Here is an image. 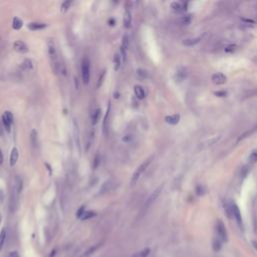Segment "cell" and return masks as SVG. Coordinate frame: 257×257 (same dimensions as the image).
<instances>
[{
  "instance_id": "1",
  "label": "cell",
  "mask_w": 257,
  "mask_h": 257,
  "mask_svg": "<svg viewBox=\"0 0 257 257\" xmlns=\"http://www.w3.org/2000/svg\"><path fill=\"white\" fill-rule=\"evenodd\" d=\"M22 190V180L19 177H16L14 180L12 187V194H11V209L15 210L18 206V197Z\"/></svg>"
},
{
  "instance_id": "2",
  "label": "cell",
  "mask_w": 257,
  "mask_h": 257,
  "mask_svg": "<svg viewBox=\"0 0 257 257\" xmlns=\"http://www.w3.org/2000/svg\"><path fill=\"white\" fill-rule=\"evenodd\" d=\"M150 163H151V159H148V160H146L145 162H144L143 164H141V166L138 167V169L136 170V172H135L134 175H133L132 180H131V186L133 187V186H135V185H136V183L138 182V180L142 176V174L146 171V169L148 168V166L150 165Z\"/></svg>"
},
{
  "instance_id": "3",
  "label": "cell",
  "mask_w": 257,
  "mask_h": 257,
  "mask_svg": "<svg viewBox=\"0 0 257 257\" xmlns=\"http://www.w3.org/2000/svg\"><path fill=\"white\" fill-rule=\"evenodd\" d=\"M82 76L84 84L89 83V76H91V62L88 57H84L82 62Z\"/></svg>"
},
{
  "instance_id": "4",
  "label": "cell",
  "mask_w": 257,
  "mask_h": 257,
  "mask_svg": "<svg viewBox=\"0 0 257 257\" xmlns=\"http://www.w3.org/2000/svg\"><path fill=\"white\" fill-rule=\"evenodd\" d=\"M216 230H217V236L218 239H220L221 241H227V232L226 228H225V225L223 224L222 221H218L217 225H216Z\"/></svg>"
},
{
  "instance_id": "5",
  "label": "cell",
  "mask_w": 257,
  "mask_h": 257,
  "mask_svg": "<svg viewBox=\"0 0 257 257\" xmlns=\"http://www.w3.org/2000/svg\"><path fill=\"white\" fill-rule=\"evenodd\" d=\"M162 189H163V186H160V187H158V188L156 189V190L152 193V195H151L150 198H149V199L147 200L145 206H144V211H147L149 208H150V206L153 204V203H154V202L157 200V198L159 197L160 193L162 192Z\"/></svg>"
},
{
  "instance_id": "6",
  "label": "cell",
  "mask_w": 257,
  "mask_h": 257,
  "mask_svg": "<svg viewBox=\"0 0 257 257\" xmlns=\"http://www.w3.org/2000/svg\"><path fill=\"white\" fill-rule=\"evenodd\" d=\"M47 47H48V55L50 56V59L52 60V64L58 61L57 59V55H56V49L55 45V41L53 39L48 38L47 39Z\"/></svg>"
},
{
  "instance_id": "7",
  "label": "cell",
  "mask_w": 257,
  "mask_h": 257,
  "mask_svg": "<svg viewBox=\"0 0 257 257\" xmlns=\"http://www.w3.org/2000/svg\"><path fill=\"white\" fill-rule=\"evenodd\" d=\"M13 48H14L15 51L19 52V53H26L29 50V48L25 44V42L21 41V40H17V41H15L14 44H13Z\"/></svg>"
},
{
  "instance_id": "8",
  "label": "cell",
  "mask_w": 257,
  "mask_h": 257,
  "mask_svg": "<svg viewBox=\"0 0 257 257\" xmlns=\"http://www.w3.org/2000/svg\"><path fill=\"white\" fill-rule=\"evenodd\" d=\"M231 207H232V216L235 218L236 222L238 223L239 226L241 227L242 226V216L240 213V210H239V208L235 204H232Z\"/></svg>"
},
{
  "instance_id": "9",
  "label": "cell",
  "mask_w": 257,
  "mask_h": 257,
  "mask_svg": "<svg viewBox=\"0 0 257 257\" xmlns=\"http://www.w3.org/2000/svg\"><path fill=\"white\" fill-rule=\"evenodd\" d=\"M212 80H213V83L216 84H223L226 83V76L223 74L218 73L212 75Z\"/></svg>"
},
{
  "instance_id": "10",
  "label": "cell",
  "mask_w": 257,
  "mask_h": 257,
  "mask_svg": "<svg viewBox=\"0 0 257 257\" xmlns=\"http://www.w3.org/2000/svg\"><path fill=\"white\" fill-rule=\"evenodd\" d=\"M132 25V14L129 9H126L124 15V26L126 28H130Z\"/></svg>"
},
{
  "instance_id": "11",
  "label": "cell",
  "mask_w": 257,
  "mask_h": 257,
  "mask_svg": "<svg viewBox=\"0 0 257 257\" xmlns=\"http://www.w3.org/2000/svg\"><path fill=\"white\" fill-rule=\"evenodd\" d=\"M18 157H19V154H18V150H17L16 148H13L12 150H11V153H10V162H9V164L11 167H13L15 164H16V162L17 160H18Z\"/></svg>"
},
{
  "instance_id": "12",
  "label": "cell",
  "mask_w": 257,
  "mask_h": 257,
  "mask_svg": "<svg viewBox=\"0 0 257 257\" xmlns=\"http://www.w3.org/2000/svg\"><path fill=\"white\" fill-rule=\"evenodd\" d=\"M101 246H102V244H97V245H93V246H92V247H89L87 251H84L82 255H80L79 257H91L92 255L94 254V252H96Z\"/></svg>"
},
{
  "instance_id": "13",
  "label": "cell",
  "mask_w": 257,
  "mask_h": 257,
  "mask_svg": "<svg viewBox=\"0 0 257 257\" xmlns=\"http://www.w3.org/2000/svg\"><path fill=\"white\" fill-rule=\"evenodd\" d=\"M101 109H94L93 112H92V114H91V120H92V124L94 126V125H97L98 124V120H100V117H101Z\"/></svg>"
},
{
  "instance_id": "14",
  "label": "cell",
  "mask_w": 257,
  "mask_h": 257,
  "mask_svg": "<svg viewBox=\"0 0 257 257\" xmlns=\"http://www.w3.org/2000/svg\"><path fill=\"white\" fill-rule=\"evenodd\" d=\"M30 144L33 148H37L38 146V135L35 130H32L30 133Z\"/></svg>"
},
{
  "instance_id": "15",
  "label": "cell",
  "mask_w": 257,
  "mask_h": 257,
  "mask_svg": "<svg viewBox=\"0 0 257 257\" xmlns=\"http://www.w3.org/2000/svg\"><path fill=\"white\" fill-rule=\"evenodd\" d=\"M28 28L30 30H41L43 28H45L46 27V24L45 23H40V22H31V23H29L28 25Z\"/></svg>"
},
{
  "instance_id": "16",
  "label": "cell",
  "mask_w": 257,
  "mask_h": 257,
  "mask_svg": "<svg viewBox=\"0 0 257 257\" xmlns=\"http://www.w3.org/2000/svg\"><path fill=\"white\" fill-rule=\"evenodd\" d=\"M134 89H135V94H136V97L139 100H143V98L146 97V93L141 85H135Z\"/></svg>"
},
{
  "instance_id": "17",
  "label": "cell",
  "mask_w": 257,
  "mask_h": 257,
  "mask_svg": "<svg viewBox=\"0 0 257 257\" xmlns=\"http://www.w3.org/2000/svg\"><path fill=\"white\" fill-rule=\"evenodd\" d=\"M165 121L170 125H177L180 121V116L179 115H173V116H168L166 117Z\"/></svg>"
},
{
  "instance_id": "18",
  "label": "cell",
  "mask_w": 257,
  "mask_h": 257,
  "mask_svg": "<svg viewBox=\"0 0 257 257\" xmlns=\"http://www.w3.org/2000/svg\"><path fill=\"white\" fill-rule=\"evenodd\" d=\"M6 235H7V232H6V229L3 228L1 230V232H0V252L3 249L4 245H5V241H6Z\"/></svg>"
},
{
  "instance_id": "19",
  "label": "cell",
  "mask_w": 257,
  "mask_h": 257,
  "mask_svg": "<svg viewBox=\"0 0 257 257\" xmlns=\"http://www.w3.org/2000/svg\"><path fill=\"white\" fill-rule=\"evenodd\" d=\"M150 248H145V249H143L139 252H136L135 254H133L131 257H148L149 254H150Z\"/></svg>"
},
{
  "instance_id": "20",
  "label": "cell",
  "mask_w": 257,
  "mask_h": 257,
  "mask_svg": "<svg viewBox=\"0 0 257 257\" xmlns=\"http://www.w3.org/2000/svg\"><path fill=\"white\" fill-rule=\"evenodd\" d=\"M22 20L19 19L18 17H14L13 18V21H12V27L13 29H15V30H18L22 27Z\"/></svg>"
},
{
  "instance_id": "21",
  "label": "cell",
  "mask_w": 257,
  "mask_h": 257,
  "mask_svg": "<svg viewBox=\"0 0 257 257\" xmlns=\"http://www.w3.org/2000/svg\"><path fill=\"white\" fill-rule=\"evenodd\" d=\"M199 40H200V38H198V37L197 38H188V39H185L183 43H184V45H186V46H193L199 42Z\"/></svg>"
},
{
  "instance_id": "22",
  "label": "cell",
  "mask_w": 257,
  "mask_h": 257,
  "mask_svg": "<svg viewBox=\"0 0 257 257\" xmlns=\"http://www.w3.org/2000/svg\"><path fill=\"white\" fill-rule=\"evenodd\" d=\"M96 216H97L96 212H93V211H85L80 219H82V220H88V219H92L93 217H96Z\"/></svg>"
},
{
  "instance_id": "23",
  "label": "cell",
  "mask_w": 257,
  "mask_h": 257,
  "mask_svg": "<svg viewBox=\"0 0 257 257\" xmlns=\"http://www.w3.org/2000/svg\"><path fill=\"white\" fill-rule=\"evenodd\" d=\"M114 69L117 71V70H119L120 69V65H121V56L120 55H116L115 57H114Z\"/></svg>"
},
{
  "instance_id": "24",
  "label": "cell",
  "mask_w": 257,
  "mask_h": 257,
  "mask_svg": "<svg viewBox=\"0 0 257 257\" xmlns=\"http://www.w3.org/2000/svg\"><path fill=\"white\" fill-rule=\"evenodd\" d=\"M2 123H3V126H4V129H5L8 133H10V131H11V125H12V124H10L4 116H2Z\"/></svg>"
},
{
  "instance_id": "25",
  "label": "cell",
  "mask_w": 257,
  "mask_h": 257,
  "mask_svg": "<svg viewBox=\"0 0 257 257\" xmlns=\"http://www.w3.org/2000/svg\"><path fill=\"white\" fill-rule=\"evenodd\" d=\"M105 76H106V69H103V70L102 71V73H101L100 76H98V83H97V87H98V88H101V87H102V83H103V79H105Z\"/></svg>"
},
{
  "instance_id": "26",
  "label": "cell",
  "mask_w": 257,
  "mask_h": 257,
  "mask_svg": "<svg viewBox=\"0 0 257 257\" xmlns=\"http://www.w3.org/2000/svg\"><path fill=\"white\" fill-rule=\"evenodd\" d=\"M221 242L222 241H221L220 239H218V238L215 239V240L213 241V250L214 251L217 252L221 249Z\"/></svg>"
},
{
  "instance_id": "27",
  "label": "cell",
  "mask_w": 257,
  "mask_h": 257,
  "mask_svg": "<svg viewBox=\"0 0 257 257\" xmlns=\"http://www.w3.org/2000/svg\"><path fill=\"white\" fill-rule=\"evenodd\" d=\"M71 1H69V0H67V1H64V3H62V5H61V11L62 12H66L67 10H69V8L70 7V5H71Z\"/></svg>"
},
{
  "instance_id": "28",
  "label": "cell",
  "mask_w": 257,
  "mask_h": 257,
  "mask_svg": "<svg viewBox=\"0 0 257 257\" xmlns=\"http://www.w3.org/2000/svg\"><path fill=\"white\" fill-rule=\"evenodd\" d=\"M256 162H257V152L254 151L253 153H251V155L249 156V163L251 165H253Z\"/></svg>"
},
{
  "instance_id": "29",
  "label": "cell",
  "mask_w": 257,
  "mask_h": 257,
  "mask_svg": "<svg viewBox=\"0 0 257 257\" xmlns=\"http://www.w3.org/2000/svg\"><path fill=\"white\" fill-rule=\"evenodd\" d=\"M110 109H111V102H109V107H107V114H106V117H105V121H103V131H105V133L107 132V117L110 115Z\"/></svg>"
},
{
  "instance_id": "30",
  "label": "cell",
  "mask_w": 257,
  "mask_h": 257,
  "mask_svg": "<svg viewBox=\"0 0 257 257\" xmlns=\"http://www.w3.org/2000/svg\"><path fill=\"white\" fill-rule=\"evenodd\" d=\"M101 164V156L100 155H96L94 157V160H93V169H97L98 166Z\"/></svg>"
},
{
  "instance_id": "31",
  "label": "cell",
  "mask_w": 257,
  "mask_h": 257,
  "mask_svg": "<svg viewBox=\"0 0 257 257\" xmlns=\"http://www.w3.org/2000/svg\"><path fill=\"white\" fill-rule=\"evenodd\" d=\"M3 116L5 117V118L7 119V121H9L10 124H12V123H13V115L11 114V112H10L9 111H6V112L3 114Z\"/></svg>"
},
{
  "instance_id": "32",
  "label": "cell",
  "mask_w": 257,
  "mask_h": 257,
  "mask_svg": "<svg viewBox=\"0 0 257 257\" xmlns=\"http://www.w3.org/2000/svg\"><path fill=\"white\" fill-rule=\"evenodd\" d=\"M23 65L26 69H31L33 67V64H32V61L30 59H25L24 62H23Z\"/></svg>"
},
{
  "instance_id": "33",
  "label": "cell",
  "mask_w": 257,
  "mask_h": 257,
  "mask_svg": "<svg viewBox=\"0 0 257 257\" xmlns=\"http://www.w3.org/2000/svg\"><path fill=\"white\" fill-rule=\"evenodd\" d=\"M128 45H129V37L126 35V36L123 37V44H121V47L127 49L128 48Z\"/></svg>"
},
{
  "instance_id": "34",
  "label": "cell",
  "mask_w": 257,
  "mask_h": 257,
  "mask_svg": "<svg viewBox=\"0 0 257 257\" xmlns=\"http://www.w3.org/2000/svg\"><path fill=\"white\" fill-rule=\"evenodd\" d=\"M171 6H172V8H173L174 10H177V11L181 10V8H182L181 4L178 3V2H174V3H172V4H171Z\"/></svg>"
},
{
  "instance_id": "35",
  "label": "cell",
  "mask_w": 257,
  "mask_h": 257,
  "mask_svg": "<svg viewBox=\"0 0 257 257\" xmlns=\"http://www.w3.org/2000/svg\"><path fill=\"white\" fill-rule=\"evenodd\" d=\"M84 209H85V207H83V206L80 207V208L79 209V211H78V213H76V217H78V218H82V216L83 215V213L85 212Z\"/></svg>"
},
{
  "instance_id": "36",
  "label": "cell",
  "mask_w": 257,
  "mask_h": 257,
  "mask_svg": "<svg viewBox=\"0 0 257 257\" xmlns=\"http://www.w3.org/2000/svg\"><path fill=\"white\" fill-rule=\"evenodd\" d=\"M137 71H138V74H139V75H141V76H142V78H146V76L148 75V74H147V71H145V70H143V69H138Z\"/></svg>"
},
{
  "instance_id": "37",
  "label": "cell",
  "mask_w": 257,
  "mask_h": 257,
  "mask_svg": "<svg viewBox=\"0 0 257 257\" xmlns=\"http://www.w3.org/2000/svg\"><path fill=\"white\" fill-rule=\"evenodd\" d=\"M9 257H20L17 251H11L9 253Z\"/></svg>"
},
{
  "instance_id": "38",
  "label": "cell",
  "mask_w": 257,
  "mask_h": 257,
  "mask_svg": "<svg viewBox=\"0 0 257 257\" xmlns=\"http://www.w3.org/2000/svg\"><path fill=\"white\" fill-rule=\"evenodd\" d=\"M4 135V126L1 124V121H0V137H2Z\"/></svg>"
},
{
  "instance_id": "39",
  "label": "cell",
  "mask_w": 257,
  "mask_h": 257,
  "mask_svg": "<svg viewBox=\"0 0 257 257\" xmlns=\"http://www.w3.org/2000/svg\"><path fill=\"white\" fill-rule=\"evenodd\" d=\"M189 21H190L189 20V17H185V18H183V23L184 24H188Z\"/></svg>"
},
{
  "instance_id": "40",
  "label": "cell",
  "mask_w": 257,
  "mask_h": 257,
  "mask_svg": "<svg viewBox=\"0 0 257 257\" xmlns=\"http://www.w3.org/2000/svg\"><path fill=\"white\" fill-rule=\"evenodd\" d=\"M3 163V155H2V152L0 150V165Z\"/></svg>"
},
{
  "instance_id": "41",
  "label": "cell",
  "mask_w": 257,
  "mask_h": 257,
  "mask_svg": "<svg viewBox=\"0 0 257 257\" xmlns=\"http://www.w3.org/2000/svg\"><path fill=\"white\" fill-rule=\"evenodd\" d=\"M253 246H254L255 249L257 250V241H253Z\"/></svg>"
},
{
  "instance_id": "42",
  "label": "cell",
  "mask_w": 257,
  "mask_h": 257,
  "mask_svg": "<svg viewBox=\"0 0 257 257\" xmlns=\"http://www.w3.org/2000/svg\"><path fill=\"white\" fill-rule=\"evenodd\" d=\"M0 222H1V216H0Z\"/></svg>"
}]
</instances>
